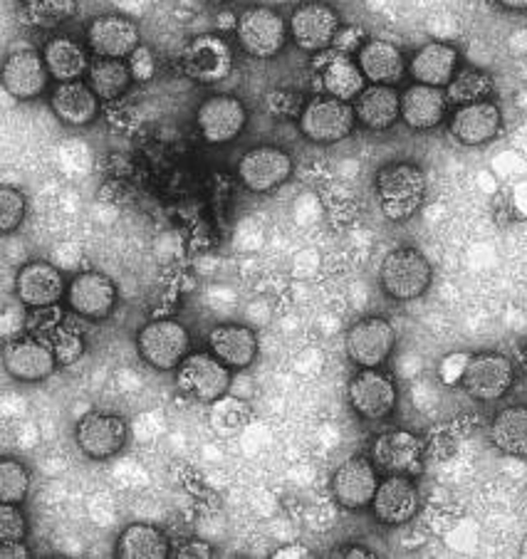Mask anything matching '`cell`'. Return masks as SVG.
<instances>
[{
	"label": "cell",
	"mask_w": 527,
	"mask_h": 559,
	"mask_svg": "<svg viewBox=\"0 0 527 559\" xmlns=\"http://www.w3.org/2000/svg\"><path fill=\"white\" fill-rule=\"evenodd\" d=\"M376 199L386 218L394 223L409 221L427 199V174L409 162L384 166L376 174Z\"/></svg>",
	"instance_id": "1"
},
{
	"label": "cell",
	"mask_w": 527,
	"mask_h": 559,
	"mask_svg": "<svg viewBox=\"0 0 527 559\" xmlns=\"http://www.w3.org/2000/svg\"><path fill=\"white\" fill-rule=\"evenodd\" d=\"M238 43L251 58L271 60L277 52H283L290 35V23L273 11V8H248L240 13L236 23Z\"/></svg>",
	"instance_id": "2"
},
{
	"label": "cell",
	"mask_w": 527,
	"mask_h": 559,
	"mask_svg": "<svg viewBox=\"0 0 527 559\" xmlns=\"http://www.w3.org/2000/svg\"><path fill=\"white\" fill-rule=\"evenodd\" d=\"M431 265L416 248L392 250L382 263V287L396 302H411L431 285Z\"/></svg>",
	"instance_id": "3"
},
{
	"label": "cell",
	"mask_w": 527,
	"mask_h": 559,
	"mask_svg": "<svg viewBox=\"0 0 527 559\" xmlns=\"http://www.w3.org/2000/svg\"><path fill=\"white\" fill-rule=\"evenodd\" d=\"M355 124V107L327 95L310 99L300 115V132L314 144H337L351 134Z\"/></svg>",
	"instance_id": "4"
},
{
	"label": "cell",
	"mask_w": 527,
	"mask_h": 559,
	"mask_svg": "<svg viewBox=\"0 0 527 559\" xmlns=\"http://www.w3.org/2000/svg\"><path fill=\"white\" fill-rule=\"evenodd\" d=\"M139 354L146 365L159 371L179 369L181 361L189 357L191 337L183 324L173 320H154L139 332Z\"/></svg>",
	"instance_id": "5"
},
{
	"label": "cell",
	"mask_w": 527,
	"mask_h": 559,
	"mask_svg": "<svg viewBox=\"0 0 527 559\" xmlns=\"http://www.w3.org/2000/svg\"><path fill=\"white\" fill-rule=\"evenodd\" d=\"M230 367L214 354H189L181 361L179 374H176V384H179L181 394L193 399L201 404H214L220 396H226L230 389Z\"/></svg>",
	"instance_id": "6"
},
{
	"label": "cell",
	"mask_w": 527,
	"mask_h": 559,
	"mask_svg": "<svg viewBox=\"0 0 527 559\" xmlns=\"http://www.w3.org/2000/svg\"><path fill=\"white\" fill-rule=\"evenodd\" d=\"M290 35L298 48L308 52H327L339 35V13L327 3L312 0L290 15Z\"/></svg>",
	"instance_id": "7"
},
{
	"label": "cell",
	"mask_w": 527,
	"mask_h": 559,
	"mask_svg": "<svg viewBox=\"0 0 527 559\" xmlns=\"http://www.w3.org/2000/svg\"><path fill=\"white\" fill-rule=\"evenodd\" d=\"M464 389L478 402H498L511 391L515 381L513 361L503 354L486 352L466 361L464 369Z\"/></svg>",
	"instance_id": "8"
},
{
	"label": "cell",
	"mask_w": 527,
	"mask_h": 559,
	"mask_svg": "<svg viewBox=\"0 0 527 559\" xmlns=\"http://www.w3.org/2000/svg\"><path fill=\"white\" fill-rule=\"evenodd\" d=\"M292 158L277 146H255L238 164V179L253 193H271L290 179Z\"/></svg>",
	"instance_id": "9"
},
{
	"label": "cell",
	"mask_w": 527,
	"mask_h": 559,
	"mask_svg": "<svg viewBox=\"0 0 527 559\" xmlns=\"http://www.w3.org/2000/svg\"><path fill=\"white\" fill-rule=\"evenodd\" d=\"M396 344V332L384 317H364L347 332V354L357 367H382Z\"/></svg>",
	"instance_id": "10"
},
{
	"label": "cell",
	"mask_w": 527,
	"mask_h": 559,
	"mask_svg": "<svg viewBox=\"0 0 527 559\" xmlns=\"http://www.w3.org/2000/svg\"><path fill=\"white\" fill-rule=\"evenodd\" d=\"M196 124L208 144H228L245 129L248 111L243 102L233 95H214L199 107Z\"/></svg>",
	"instance_id": "11"
},
{
	"label": "cell",
	"mask_w": 527,
	"mask_h": 559,
	"mask_svg": "<svg viewBox=\"0 0 527 559\" xmlns=\"http://www.w3.org/2000/svg\"><path fill=\"white\" fill-rule=\"evenodd\" d=\"M379 483L382 480L376 475L374 461L357 455V459H349L337 468L335 478H332V496L342 508L362 510L372 506Z\"/></svg>",
	"instance_id": "12"
},
{
	"label": "cell",
	"mask_w": 527,
	"mask_h": 559,
	"mask_svg": "<svg viewBox=\"0 0 527 559\" xmlns=\"http://www.w3.org/2000/svg\"><path fill=\"white\" fill-rule=\"evenodd\" d=\"M183 68H187L189 78L201 82V85H216L233 70V52H230L224 37L199 35L183 55Z\"/></svg>",
	"instance_id": "13"
},
{
	"label": "cell",
	"mask_w": 527,
	"mask_h": 559,
	"mask_svg": "<svg viewBox=\"0 0 527 559\" xmlns=\"http://www.w3.org/2000/svg\"><path fill=\"white\" fill-rule=\"evenodd\" d=\"M77 445L92 461H107L124 449L127 424L115 414L92 412L77 424Z\"/></svg>",
	"instance_id": "14"
},
{
	"label": "cell",
	"mask_w": 527,
	"mask_h": 559,
	"mask_svg": "<svg viewBox=\"0 0 527 559\" xmlns=\"http://www.w3.org/2000/svg\"><path fill=\"white\" fill-rule=\"evenodd\" d=\"M142 40L139 27L122 15H99L87 25V45L95 58L127 60Z\"/></svg>",
	"instance_id": "15"
},
{
	"label": "cell",
	"mask_w": 527,
	"mask_h": 559,
	"mask_svg": "<svg viewBox=\"0 0 527 559\" xmlns=\"http://www.w3.org/2000/svg\"><path fill=\"white\" fill-rule=\"evenodd\" d=\"M503 115L495 102L483 99L474 105H464L453 111L451 117V136L464 146H483L501 134Z\"/></svg>",
	"instance_id": "16"
},
{
	"label": "cell",
	"mask_w": 527,
	"mask_h": 559,
	"mask_svg": "<svg viewBox=\"0 0 527 559\" xmlns=\"http://www.w3.org/2000/svg\"><path fill=\"white\" fill-rule=\"evenodd\" d=\"M349 404L355 412L379 421L386 418L396 408V386L394 381L376 369H364L349 381Z\"/></svg>",
	"instance_id": "17"
},
{
	"label": "cell",
	"mask_w": 527,
	"mask_h": 559,
	"mask_svg": "<svg viewBox=\"0 0 527 559\" xmlns=\"http://www.w3.org/2000/svg\"><path fill=\"white\" fill-rule=\"evenodd\" d=\"M374 518L384 525H404L419 510V488L404 473H390V478L379 483L372 500Z\"/></svg>",
	"instance_id": "18"
},
{
	"label": "cell",
	"mask_w": 527,
	"mask_h": 559,
	"mask_svg": "<svg viewBox=\"0 0 527 559\" xmlns=\"http://www.w3.org/2000/svg\"><path fill=\"white\" fill-rule=\"evenodd\" d=\"M50 70L45 58L35 50H17L5 60L3 87L11 97L27 102L40 97L50 85Z\"/></svg>",
	"instance_id": "19"
},
{
	"label": "cell",
	"mask_w": 527,
	"mask_h": 559,
	"mask_svg": "<svg viewBox=\"0 0 527 559\" xmlns=\"http://www.w3.org/2000/svg\"><path fill=\"white\" fill-rule=\"evenodd\" d=\"M68 302L85 320H105L117 305V287L105 273H80L70 283Z\"/></svg>",
	"instance_id": "20"
},
{
	"label": "cell",
	"mask_w": 527,
	"mask_h": 559,
	"mask_svg": "<svg viewBox=\"0 0 527 559\" xmlns=\"http://www.w3.org/2000/svg\"><path fill=\"white\" fill-rule=\"evenodd\" d=\"M423 443L409 431H384L374 438L372 461L384 473L411 475L421 468Z\"/></svg>",
	"instance_id": "21"
},
{
	"label": "cell",
	"mask_w": 527,
	"mask_h": 559,
	"mask_svg": "<svg viewBox=\"0 0 527 559\" xmlns=\"http://www.w3.org/2000/svg\"><path fill=\"white\" fill-rule=\"evenodd\" d=\"M318 70L320 87L327 97H335L342 102H351L362 95L367 87V78L357 60H351L345 52H330L314 62Z\"/></svg>",
	"instance_id": "22"
},
{
	"label": "cell",
	"mask_w": 527,
	"mask_h": 559,
	"mask_svg": "<svg viewBox=\"0 0 527 559\" xmlns=\"http://www.w3.org/2000/svg\"><path fill=\"white\" fill-rule=\"evenodd\" d=\"M15 290L23 305L43 310V307H52L60 302V297L64 295V277L55 265L43 263V260H33V263H27L17 273Z\"/></svg>",
	"instance_id": "23"
},
{
	"label": "cell",
	"mask_w": 527,
	"mask_h": 559,
	"mask_svg": "<svg viewBox=\"0 0 527 559\" xmlns=\"http://www.w3.org/2000/svg\"><path fill=\"white\" fill-rule=\"evenodd\" d=\"M448 105L446 90L416 82L402 95V122L416 132H429L446 119Z\"/></svg>",
	"instance_id": "24"
},
{
	"label": "cell",
	"mask_w": 527,
	"mask_h": 559,
	"mask_svg": "<svg viewBox=\"0 0 527 559\" xmlns=\"http://www.w3.org/2000/svg\"><path fill=\"white\" fill-rule=\"evenodd\" d=\"M3 365L17 381H43L58 367V354L38 340H17L5 347Z\"/></svg>",
	"instance_id": "25"
},
{
	"label": "cell",
	"mask_w": 527,
	"mask_h": 559,
	"mask_svg": "<svg viewBox=\"0 0 527 559\" xmlns=\"http://www.w3.org/2000/svg\"><path fill=\"white\" fill-rule=\"evenodd\" d=\"M99 97L89 82H58V87L50 95V107L58 115L60 122L70 127H87L97 119L99 111Z\"/></svg>",
	"instance_id": "26"
},
{
	"label": "cell",
	"mask_w": 527,
	"mask_h": 559,
	"mask_svg": "<svg viewBox=\"0 0 527 559\" xmlns=\"http://www.w3.org/2000/svg\"><path fill=\"white\" fill-rule=\"evenodd\" d=\"M367 82L372 85H399L406 74L404 52L390 40H367L357 52Z\"/></svg>",
	"instance_id": "27"
},
{
	"label": "cell",
	"mask_w": 527,
	"mask_h": 559,
	"mask_svg": "<svg viewBox=\"0 0 527 559\" xmlns=\"http://www.w3.org/2000/svg\"><path fill=\"white\" fill-rule=\"evenodd\" d=\"M355 111L359 124L384 132L402 119V95L392 85H369L355 99Z\"/></svg>",
	"instance_id": "28"
},
{
	"label": "cell",
	"mask_w": 527,
	"mask_h": 559,
	"mask_svg": "<svg viewBox=\"0 0 527 559\" xmlns=\"http://www.w3.org/2000/svg\"><path fill=\"white\" fill-rule=\"evenodd\" d=\"M409 72L416 82H421V85L446 90L458 72V50L448 43L423 45V48L411 58Z\"/></svg>",
	"instance_id": "29"
},
{
	"label": "cell",
	"mask_w": 527,
	"mask_h": 559,
	"mask_svg": "<svg viewBox=\"0 0 527 559\" xmlns=\"http://www.w3.org/2000/svg\"><path fill=\"white\" fill-rule=\"evenodd\" d=\"M211 354L230 369L251 367L257 357V337L243 324H220L208 334Z\"/></svg>",
	"instance_id": "30"
},
{
	"label": "cell",
	"mask_w": 527,
	"mask_h": 559,
	"mask_svg": "<svg viewBox=\"0 0 527 559\" xmlns=\"http://www.w3.org/2000/svg\"><path fill=\"white\" fill-rule=\"evenodd\" d=\"M43 58L52 80L58 82H75L82 80L89 70V58L87 50L82 48L80 43L72 40V37H52V40L45 43Z\"/></svg>",
	"instance_id": "31"
},
{
	"label": "cell",
	"mask_w": 527,
	"mask_h": 559,
	"mask_svg": "<svg viewBox=\"0 0 527 559\" xmlns=\"http://www.w3.org/2000/svg\"><path fill=\"white\" fill-rule=\"evenodd\" d=\"M490 441L498 451L527 459V406H507L490 424Z\"/></svg>",
	"instance_id": "32"
},
{
	"label": "cell",
	"mask_w": 527,
	"mask_h": 559,
	"mask_svg": "<svg viewBox=\"0 0 527 559\" xmlns=\"http://www.w3.org/2000/svg\"><path fill=\"white\" fill-rule=\"evenodd\" d=\"M87 82L101 102H115L132 87L134 74L129 70V62L124 60L95 58L89 62Z\"/></svg>",
	"instance_id": "33"
},
{
	"label": "cell",
	"mask_w": 527,
	"mask_h": 559,
	"mask_svg": "<svg viewBox=\"0 0 527 559\" xmlns=\"http://www.w3.org/2000/svg\"><path fill=\"white\" fill-rule=\"evenodd\" d=\"M117 555L122 559H166L169 557V539L159 527L129 525L119 537Z\"/></svg>",
	"instance_id": "34"
},
{
	"label": "cell",
	"mask_w": 527,
	"mask_h": 559,
	"mask_svg": "<svg viewBox=\"0 0 527 559\" xmlns=\"http://www.w3.org/2000/svg\"><path fill=\"white\" fill-rule=\"evenodd\" d=\"M495 92L493 85V78H490L488 72L483 70H474V68H466L456 72V78L451 80V85L446 87V95L451 105H474V102H483L490 99Z\"/></svg>",
	"instance_id": "35"
},
{
	"label": "cell",
	"mask_w": 527,
	"mask_h": 559,
	"mask_svg": "<svg viewBox=\"0 0 527 559\" xmlns=\"http://www.w3.org/2000/svg\"><path fill=\"white\" fill-rule=\"evenodd\" d=\"M31 488V475L15 461L0 463V502L8 506H21Z\"/></svg>",
	"instance_id": "36"
},
{
	"label": "cell",
	"mask_w": 527,
	"mask_h": 559,
	"mask_svg": "<svg viewBox=\"0 0 527 559\" xmlns=\"http://www.w3.org/2000/svg\"><path fill=\"white\" fill-rule=\"evenodd\" d=\"M25 13L38 25H58L77 13L75 0H25Z\"/></svg>",
	"instance_id": "37"
},
{
	"label": "cell",
	"mask_w": 527,
	"mask_h": 559,
	"mask_svg": "<svg viewBox=\"0 0 527 559\" xmlns=\"http://www.w3.org/2000/svg\"><path fill=\"white\" fill-rule=\"evenodd\" d=\"M211 421H214L218 431L233 433L251 421V408H248V404L238 402V399L220 396L218 402H214V408H211Z\"/></svg>",
	"instance_id": "38"
},
{
	"label": "cell",
	"mask_w": 527,
	"mask_h": 559,
	"mask_svg": "<svg viewBox=\"0 0 527 559\" xmlns=\"http://www.w3.org/2000/svg\"><path fill=\"white\" fill-rule=\"evenodd\" d=\"M25 218V195L21 191L3 186L0 189V230L13 233Z\"/></svg>",
	"instance_id": "39"
},
{
	"label": "cell",
	"mask_w": 527,
	"mask_h": 559,
	"mask_svg": "<svg viewBox=\"0 0 527 559\" xmlns=\"http://www.w3.org/2000/svg\"><path fill=\"white\" fill-rule=\"evenodd\" d=\"M23 512L8 502H0V543H23L25 537Z\"/></svg>",
	"instance_id": "40"
},
{
	"label": "cell",
	"mask_w": 527,
	"mask_h": 559,
	"mask_svg": "<svg viewBox=\"0 0 527 559\" xmlns=\"http://www.w3.org/2000/svg\"><path fill=\"white\" fill-rule=\"evenodd\" d=\"M82 349H85V344H82V334L72 328H62L58 330V340H55V354H58V361L60 365H70V361H75Z\"/></svg>",
	"instance_id": "41"
},
{
	"label": "cell",
	"mask_w": 527,
	"mask_h": 559,
	"mask_svg": "<svg viewBox=\"0 0 527 559\" xmlns=\"http://www.w3.org/2000/svg\"><path fill=\"white\" fill-rule=\"evenodd\" d=\"M129 70L134 74V82H146L154 78V70H156V62H154V55L149 48H144V45H139V48L129 55Z\"/></svg>",
	"instance_id": "42"
},
{
	"label": "cell",
	"mask_w": 527,
	"mask_h": 559,
	"mask_svg": "<svg viewBox=\"0 0 527 559\" xmlns=\"http://www.w3.org/2000/svg\"><path fill=\"white\" fill-rule=\"evenodd\" d=\"M0 557L3 559H15V557H31V552H27V547L23 543H0Z\"/></svg>",
	"instance_id": "43"
},
{
	"label": "cell",
	"mask_w": 527,
	"mask_h": 559,
	"mask_svg": "<svg viewBox=\"0 0 527 559\" xmlns=\"http://www.w3.org/2000/svg\"><path fill=\"white\" fill-rule=\"evenodd\" d=\"M179 557H211V547L201 545V543H193L189 547H181Z\"/></svg>",
	"instance_id": "44"
},
{
	"label": "cell",
	"mask_w": 527,
	"mask_h": 559,
	"mask_svg": "<svg viewBox=\"0 0 527 559\" xmlns=\"http://www.w3.org/2000/svg\"><path fill=\"white\" fill-rule=\"evenodd\" d=\"M495 3L507 8V11H527V0H495Z\"/></svg>",
	"instance_id": "45"
},
{
	"label": "cell",
	"mask_w": 527,
	"mask_h": 559,
	"mask_svg": "<svg viewBox=\"0 0 527 559\" xmlns=\"http://www.w3.org/2000/svg\"><path fill=\"white\" fill-rule=\"evenodd\" d=\"M525 365H527V349H525Z\"/></svg>",
	"instance_id": "46"
}]
</instances>
